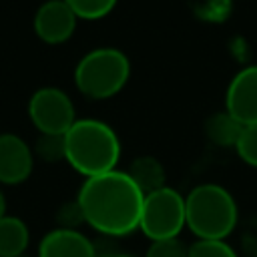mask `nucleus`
Returning a JSON list of instances; mask_svg holds the SVG:
<instances>
[{
    "instance_id": "0eeeda50",
    "label": "nucleus",
    "mask_w": 257,
    "mask_h": 257,
    "mask_svg": "<svg viewBox=\"0 0 257 257\" xmlns=\"http://www.w3.org/2000/svg\"><path fill=\"white\" fill-rule=\"evenodd\" d=\"M225 110L241 124H257V64L241 68L225 90Z\"/></svg>"
},
{
    "instance_id": "f03ea898",
    "label": "nucleus",
    "mask_w": 257,
    "mask_h": 257,
    "mask_svg": "<svg viewBox=\"0 0 257 257\" xmlns=\"http://www.w3.org/2000/svg\"><path fill=\"white\" fill-rule=\"evenodd\" d=\"M66 163L82 177H96L116 169L120 141L112 126L96 118H76L64 135Z\"/></svg>"
},
{
    "instance_id": "7ed1b4c3",
    "label": "nucleus",
    "mask_w": 257,
    "mask_h": 257,
    "mask_svg": "<svg viewBox=\"0 0 257 257\" xmlns=\"http://www.w3.org/2000/svg\"><path fill=\"white\" fill-rule=\"evenodd\" d=\"M187 227L197 239L225 241L239 221L233 195L217 183H201L185 197Z\"/></svg>"
},
{
    "instance_id": "2eb2a0df",
    "label": "nucleus",
    "mask_w": 257,
    "mask_h": 257,
    "mask_svg": "<svg viewBox=\"0 0 257 257\" xmlns=\"http://www.w3.org/2000/svg\"><path fill=\"white\" fill-rule=\"evenodd\" d=\"M34 155H38L46 163H56L64 161V135H40L36 145H34Z\"/></svg>"
},
{
    "instance_id": "f8f14e48",
    "label": "nucleus",
    "mask_w": 257,
    "mask_h": 257,
    "mask_svg": "<svg viewBox=\"0 0 257 257\" xmlns=\"http://www.w3.org/2000/svg\"><path fill=\"white\" fill-rule=\"evenodd\" d=\"M30 243V231L26 223L14 215L0 219V257H20Z\"/></svg>"
},
{
    "instance_id": "9d476101",
    "label": "nucleus",
    "mask_w": 257,
    "mask_h": 257,
    "mask_svg": "<svg viewBox=\"0 0 257 257\" xmlns=\"http://www.w3.org/2000/svg\"><path fill=\"white\" fill-rule=\"evenodd\" d=\"M38 257H98L96 245L78 229H52L38 243Z\"/></svg>"
},
{
    "instance_id": "a211bd4d",
    "label": "nucleus",
    "mask_w": 257,
    "mask_h": 257,
    "mask_svg": "<svg viewBox=\"0 0 257 257\" xmlns=\"http://www.w3.org/2000/svg\"><path fill=\"white\" fill-rule=\"evenodd\" d=\"M187 255H189V245H185L179 237L151 241L145 253V257H187Z\"/></svg>"
},
{
    "instance_id": "412c9836",
    "label": "nucleus",
    "mask_w": 257,
    "mask_h": 257,
    "mask_svg": "<svg viewBox=\"0 0 257 257\" xmlns=\"http://www.w3.org/2000/svg\"><path fill=\"white\" fill-rule=\"evenodd\" d=\"M106 257H131V255H122V253H114V255H106Z\"/></svg>"
},
{
    "instance_id": "6ab92c4d",
    "label": "nucleus",
    "mask_w": 257,
    "mask_h": 257,
    "mask_svg": "<svg viewBox=\"0 0 257 257\" xmlns=\"http://www.w3.org/2000/svg\"><path fill=\"white\" fill-rule=\"evenodd\" d=\"M56 219H58L60 229H76L78 223H84L82 211H80V207H78L76 201L62 205L60 211H58V215H56Z\"/></svg>"
},
{
    "instance_id": "dca6fc26",
    "label": "nucleus",
    "mask_w": 257,
    "mask_h": 257,
    "mask_svg": "<svg viewBox=\"0 0 257 257\" xmlns=\"http://www.w3.org/2000/svg\"><path fill=\"white\" fill-rule=\"evenodd\" d=\"M187 257H239L235 249L227 241H207L197 239L193 245H189Z\"/></svg>"
},
{
    "instance_id": "39448f33",
    "label": "nucleus",
    "mask_w": 257,
    "mask_h": 257,
    "mask_svg": "<svg viewBox=\"0 0 257 257\" xmlns=\"http://www.w3.org/2000/svg\"><path fill=\"white\" fill-rule=\"evenodd\" d=\"M183 227H187L185 197L177 189L165 185L145 195L139 223V229L145 233V237L151 241L173 239L179 237Z\"/></svg>"
},
{
    "instance_id": "4468645a",
    "label": "nucleus",
    "mask_w": 257,
    "mask_h": 257,
    "mask_svg": "<svg viewBox=\"0 0 257 257\" xmlns=\"http://www.w3.org/2000/svg\"><path fill=\"white\" fill-rule=\"evenodd\" d=\"M72 12L76 14V18L80 20H100L104 18L118 0H64Z\"/></svg>"
},
{
    "instance_id": "f257e3e1",
    "label": "nucleus",
    "mask_w": 257,
    "mask_h": 257,
    "mask_svg": "<svg viewBox=\"0 0 257 257\" xmlns=\"http://www.w3.org/2000/svg\"><path fill=\"white\" fill-rule=\"evenodd\" d=\"M143 201V191L126 171L118 169L84 179L76 195L84 223L104 237H124L137 231Z\"/></svg>"
},
{
    "instance_id": "1a4fd4ad",
    "label": "nucleus",
    "mask_w": 257,
    "mask_h": 257,
    "mask_svg": "<svg viewBox=\"0 0 257 257\" xmlns=\"http://www.w3.org/2000/svg\"><path fill=\"white\" fill-rule=\"evenodd\" d=\"M34 169V153L24 139L14 133L0 135V183L20 185Z\"/></svg>"
},
{
    "instance_id": "f3484780",
    "label": "nucleus",
    "mask_w": 257,
    "mask_h": 257,
    "mask_svg": "<svg viewBox=\"0 0 257 257\" xmlns=\"http://www.w3.org/2000/svg\"><path fill=\"white\" fill-rule=\"evenodd\" d=\"M235 153L245 165L257 169V124H249L243 128L235 145Z\"/></svg>"
},
{
    "instance_id": "aec40b11",
    "label": "nucleus",
    "mask_w": 257,
    "mask_h": 257,
    "mask_svg": "<svg viewBox=\"0 0 257 257\" xmlns=\"http://www.w3.org/2000/svg\"><path fill=\"white\" fill-rule=\"evenodd\" d=\"M6 215V199H4V193L0 189V219Z\"/></svg>"
},
{
    "instance_id": "6e6552de",
    "label": "nucleus",
    "mask_w": 257,
    "mask_h": 257,
    "mask_svg": "<svg viewBox=\"0 0 257 257\" xmlns=\"http://www.w3.org/2000/svg\"><path fill=\"white\" fill-rule=\"evenodd\" d=\"M76 20V14L64 0H46L38 6L32 26L42 42L62 44L74 34Z\"/></svg>"
},
{
    "instance_id": "ddd939ff",
    "label": "nucleus",
    "mask_w": 257,
    "mask_h": 257,
    "mask_svg": "<svg viewBox=\"0 0 257 257\" xmlns=\"http://www.w3.org/2000/svg\"><path fill=\"white\" fill-rule=\"evenodd\" d=\"M243 128H245V124H241L227 110H221V112L211 114L207 118V122H205V135H207V139L213 145L227 147V149H235V145H237Z\"/></svg>"
},
{
    "instance_id": "20e7f679",
    "label": "nucleus",
    "mask_w": 257,
    "mask_h": 257,
    "mask_svg": "<svg viewBox=\"0 0 257 257\" xmlns=\"http://www.w3.org/2000/svg\"><path fill=\"white\" fill-rule=\"evenodd\" d=\"M131 78L128 56L112 46L86 52L74 68V84L80 94L92 100H106L118 94Z\"/></svg>"
},
{
    "instance_id": "9b49d317",
    "label": "nucleus",
    "mask_w": 257,
    "mask_h": 257,
    "mask_svg": "<svg viewBox=\"0 0 257 257\" xmlns=\"http://www.w3.org/2000/svg\"><path fill=\"white\" fill-rule=\"evenodd\" d=\"M126 175L133 179V183L143 191V195H149L161 187H165V167L159 159L151 155H143L131 161Z\"/></svg>"
},
{
    "instance_id": "423d86ee",
    "label": "nucleus",
    "mask_w": 257,
    "mask_h": 257,
    "mask_svg": "<svg viewBox=\"0 0 257 257\" xmlns=\"http://www.w3.org/2000/svg\"><path fill=\"white\" fill-rule=\"evenodd\" d=\"M28 116L40 135H66L76 122L70 96L56 86H42L30 96Z\"/></svg>"
}]
</instances>
